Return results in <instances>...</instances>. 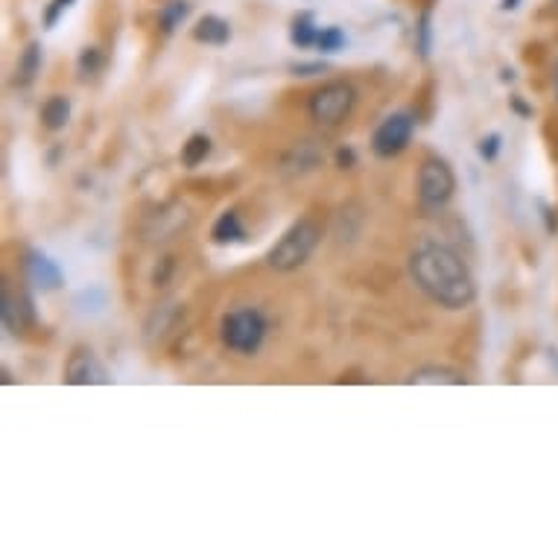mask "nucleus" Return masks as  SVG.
<instances>
[{
  "instance_id": "f257e3e1",
  "label": "nucleus",
  "mask_w": 558,
  "mask_h": 558,
  "mask_svg": "<svg viewBox=\"0 0 558 558\" xmlns=\"http://www.w3.org/2000/svg\"><path fill=\"white\" fill-rule=\"evenodd\" d=\"M415 287L445 311H465L476 299V281L468 264L445 243H422L410 255Z\"/></svg>"
},
{
  "instance_id": "f03ea898",
  "label": "nucleus",
  "mask_w": 558,
  "mask_h": 558,
  "mask_svg": "<svg viewBox=\"0 0 558 558\" xmlns=\"http://www.w3.org/2000/svg\"><path fill=\"white\" fill-rule=\"evenodd\" d=\"M322 240V226L316 220H299L293 222L290 229L281 234V240L269 248L266 255V264L272 266L275 272H295L299 266H304L311 260V255L316 252Z\"/></svg>"
},
{
  "instance_id": "7ed1b4c3",
  "label": "nucleus",
  "mask_w": 558,
  "mask_h": 558,
  "mask_svg": "<svg viewBox=\"0 0 558 558\" xmlns=\"http://www.w3.org/2000/svg\"><path fill=\"white\" fill-rule=\"evenodd\" d=\"M222 345L234 351V354H243V357H252L260 351L266 339V319L264 313L255 311V307H240V311L229 313L220 325Z\"/></svg>"
},
{
  "instance_id": "20e7f679",
  "label": "nucleus",
  "mask_w": 558,
  "mask_h": 558,
  "mask_svg": "<svg viewBox=\"0 0 558 558\" xmlns=\"http://www.w3.org/2000/svg\"><path fill=\"white\" fill-rule=\"evenodd\" d=\"M457 191V175L445 158H427L418 167V202L424 211H441Z\"/></svg>"
},
{
  "instance_id": "39448f33",
  "label": "nucleus",
  "mask_w": 558,
  "mask_h": 558,
  "mask_svg": "<svg viewBox=\"0 0 558 558\" xmlns=\"http://www.w3.org/2000/svg\"><path fill=\"white\" fill-rule=\"evenodd\" d=\"M354 102H357L354 85L328 83L313 94L311 102H307V109H311V118L316 120V123H322V126H339V123L354 111Z\"/></svg>"
},
{
  "instance_id": "423d86ee",
  "label": "nucleus",
  "mask_w": 558,
  "mask_h": 558,
  "mask_svg": "<svg viewBox=\"0 0 558 558\" xmlns=\"http://www.w3.org/2000/svg\"><path fill=\"white\" fill-rule=\"evenodd\" d=\"M412 132H415V118L410 111H395L389 118L380 120V126L372 135V149L377 158H395L401 156L403 149L410 147Z\"/></svg>"
},
{
  "instance_id": "0eeeda50",
  "label": "nucleus",
  "mask_w": 558,
  "mask_h": 558,
  "mask_svg": "<svg viewBox=\"0 0 558 558\" xmlns=\"http://www.w3.org/2000/svg\"><path fill=\"white\" fill-rule=\"evenodd\" d=\"M64 380L71 386H102L109 384V372L102 366L92 348H74L64 366Z\"/></svg>"
},
{
  "instance_id": "6e6552de",
  "label": "nucleus",
  "mask_w": 558,
  "mask_h": 558,
  "mask_svg": "<svg viewBox=\"0 0 558 558\" xmlns=\"http://www.w3.org/2000/svg\"><path fill=\"white\" fill-rule=\"evenodd\" d=\"M27 278L29 284L38 287L41 293H53V290H62L64 287V272L59 269L56 260L45 255V252H27Z\"/></svg>"
},
{
  "instance_id": "1a4fd4ad",
  "label": "nucleus",
  "mask_w": 558,
  "mask_h": 558,
  "mask_svg": "<svg viewBox=\"0 0 558 558\" xmlns=\"http://www.w3.org/2000/svg\"><path fill=\"white\" fill-rule=\"evenodd\" d=\"M3 307H0V316H3V325L10 333H21L27 330L33 322H36V313H33V302L29 295L12 293L10 284H3Z\"/></svg>"
},
{
  "instance_id": "9d476101",
  "label": "nucleus",
  "mask_w": 558,
  "mask_h": 558,
  "mask_svg": "<svg viewBox=\"0 0 558 558\" xmlns=\"http://www.w3.org/2000/svg\"><path fill=\"white\" fill-rule=\"evenodd\" d=\"M193 38H196L199 45H211V47L229 45L231 24L229 21H222L220 15H205V19L193 27Z\"/></svg>"
},
{
  "instance_id": "9b49d317",
  "label": "nucleus",
  "mask_w": 558,
  "mask_h": 558,
  "mask_svg": "<svg viewBox=\"0 0 558 558\" xmlns=\"http://www.w3.org/2000/svg\"><path fill=\"white\" fill-rule=\"evenodd\" d=\"M211 240L217 246H231V243H243L246 240V229H243V222H240L238 211H222L217 217L211 229Z\"/></svg>"
},
{
  "instance_id": "f8f14e48",
  "label": "nucleus",
  "mask_w": 558,
  "mask_h": 558,
  "mask_svg": "<svg viewBox=\"0 0 558 558\" xmlns=\"http://www.w3.org/2000/svg\"><path fill=\"white\" fill-rule=\"evenodd\" d=\"M407 384H415V386H462L465 384V375L457 372V368H445V366H424L418 372H412L407 377Z\"/></svg>"
},
{
  "instance_id": "ddd939ff",
  "label": "nucleus",
  "mask_w": 558,
  "mask_h": 558,
  "mask_svg": "<svg viewBox=\"0 0 558 558\" xmlns=\"http://www.w3.org/2000/svg\"><path fill=\"white\" fill-rule=\"evenodd\" d=\"M68 120H71V100L64 97V94H53V97H47V102L41 106V123L50 132H62L68 126Z\"/></svg>"
},
{
  "instance_id": "4468645a",
  "label": "nucleus",
  "mask_w": 558,
  "mask_h": 558,
  "mask_svg": "<svg viewBox=\"0 0 558 558\" xmlns=\"http://www.w3.org/2000/svg\"><path fill=\"white\" fill-rule=\"evenodd\" d=\"M38 71H41V47H38V41H29L27 50L21 53L19 68H15V85H21V88L33 85Z\"/></svg>"
},
{
  "instance_id": "2eb2a0df",
  "label": "nucleus",
  "mask_w": 558,
  "mask_h": 558,
  "mask_svg": "<svg viewBox=\"0 0 558 558\" xmlns=\"http://www.w3.org/2000/svg\"><path fill=\"white\" fill-rule=\"evenodd\" d=\"M211 156V137L202 135V132H196V135L187 137V144L182 147V165L184 167H199L205 158Z\"/></svg>"
},
{
  "instance_id": "dca6fc26",
  "label": "nucleus",
  "mask_w": 558,
  "mask_h": 558,
  "mask_svg": "<svg viewBox=\"0 0 558 558\" xmlns=\"http://www.w3.org/2000/svg\"><path fill=\"white\" fill-rule=\"evenodd\" d=\"M191 15V3L187 0H170L165 10L158 12V27L165 36H173V29Z\"/></svg>"
},
{
  "instance_id": "f3484780",
  "label": "nucleus",
  "mask_w": 558,
  "mask_h": 558,
  "mask_svg": "<svg viewBox=\"0 0 558 558\" xmlns=\"http://www.w3.org/2000/svg\"><path fill=\"white\" fill-rule=\"evenodd\" d=\"M290 38L299 50H307V47H316V38H319V27L313 24L311 15H299L293 21V29H290Z\"/></svg>"
},
{
  "instance_id": "a211bd4d",
  "label": "nucleus",
  "mask_w": 558,
  "mask_h": 558,
  "mask_svg": "<svg viewBox=\"0 0 558 558\" xmlns=\"http://www.w3.org/2000/svg\"><path fill=\"white\" fill-rule=\"evenodd\" d=\"M316 47L322 53H339L345 47V33L339 27H325L319 29V38H316Z\"/></svg>"
},
{
  "instance_id": "6ab92c4d",
  "label": "nucleus",
  "mask_w": 558,
  "mask_h": 558,
  "mask_svg": "<svg viewBox=\"0 0 558 558\" xmlns=\"http://www.w3.org/2000/svg\"><path fill=\"white\" fill-rule=\"evenodd\" d=\"M430 10L422 12V19H418V27H415V50H418V56L422 59H427L430 56Z\"/></svg>"
},
{
  "instance_id": "aec40b11",
  "label": "nucleus",
  "mask_w": 558,
  "mask_h": 558,
  "mask_svg": "<svg viewBox=\"0 0 558 558\" xmlns=\"http://www.w3.org/2000/svg\"><path fill=\"white\" fill-rule=\"evenodd\" d=\"M102 53L97 50V47H85L83 56H80V74L83 76H94V74H100L102 71Z\"/></svg>"
},
{
  "instance_id": "412c9836",
  "label": "nucleus",
  "mask_w": 558,
  "mask_h": 558,
  "mask_svg": "<svg viewBox=\"0 0 558 558\" xmlns=\"http://www.w3.org/2000/svg\"><path fill=\"white\" fill-rule=\"evenodd\" d=\"M476 153H480V158H483V161H495V158L500 156V135H497V132H492V135L480 137Z\"/></svg>"
},
{
  "instance_id": "4be33fe9",
  "label": "nucleus",
  "mask_w": 558,
  "mask_h": 558,
  "mask_svg": "<svg viewBox=\"0 0 558 558\" xmlns=\"http://www.w3.org/2000/svg\"><path fill=\"white\" fill-rule=\"evenodd\" d=\"M74 7V0H53L45 12V27H56V21L62 19L64 12Z\"/></svg>"
},
{
  "instance_id": "5701e85b",
  "label": "nucleus",
  "mask_w": 558,
  "mask_h": 558,
  "mask_svg": "<svg viewBox=\"0 0 558 558\" xmlns=\"http://www.w3.org/2000/svg\"><path fill=\"white\" fill-rule=\"evenodd\" d=\"M325 68H328L325 62H299L293 64L290 71H293L295 76H316V74H325Z\"/></svg>"
},
{
  "instance_id": "b1692460",
  "label": "nucleus",
  "mask_w": 558,
  "mask_h": 558,
  "mask_svg": "<svg viewBox=\"0 0 558 558\" xmlns=\"http://www.w3.org/2000/svg\"><path fill=\"white\" fill-rule=\"evenodd\" d=\"M337 165L339 170H351V167L357 165V153L351 147H339L337 149Z\"/></svg>"
},
{
  "instance_id": "393cba45",
  "label": "nucleus",
  "mask_w": 558,
  "mask_h": 558,
  "mask_svg": "<svg viewBox=\"0 0 558 558\" xmlns=\"http://www.w3.org/2000/svg\"><path fill=\"white\" fill-rule=\"evenodd\" d=\"M170 269H173V257H165V260H161V269H158V266H156V275H153V281H156V287H165Z\"/></svg>"
},
{
  "instance_id": "a878e982",
  "label": "nucleus",
  "mask_w": 558,
  "mask_h": 558,
  "mask_svg": "<svg viewBox=\"0 0 558 558\" xmlns=\"http://www.w3.org/2000/svg\"><path fill=\"white\" fill-rule=\"evenodd\" d=\"M512 106H514V111H521L523 118H530V114H532V109H530V106H523L521 97H512Z\"/></svg>"
},
{
  "instance_id": "bb28decb",
  "label": "nucleus",
  "mask_w": 558,
  "mask_h": 558,
  "mask_svg": "<svg viewBox=\"0 0 558 558\" xmlns=\"http://www.w3.org/2000/svg\"><path fill=\"white\" fill-rule=\"evenodd\" d=\"M514 7H518V0H504L500 3V10H514Z\"/></svg>"
},
{
  "instance_id": "cd10ccee",
  "label": "nucleus",
  "mask_w": 558,
  "mask_h": 558,
  "mask_svg": "<svg viewBox=\"0 0 558 558\" xmlns=\"http://www.w3.org/2000/svg\"><path fill=\"white\" fill-rule=\"evenodd\" d=\"M514 71H504V83H512Z\"/></svg>"
},
{
  "instance_id": "c85d7f7f",
  "label": "nucleus",
  "mask_w": 558,
  "mask_h": 558,
  "mask_svg": "<svg viewBox=\"0 0 558 558\" xmlns=\"http://www.w3.org/2000/svg\"><path fill=\"white\" fill-rule=\"evenodd\" d=\"M553 85H556V97H558V62H556V74H553Z\"/></svg>"
}]
</instances>
